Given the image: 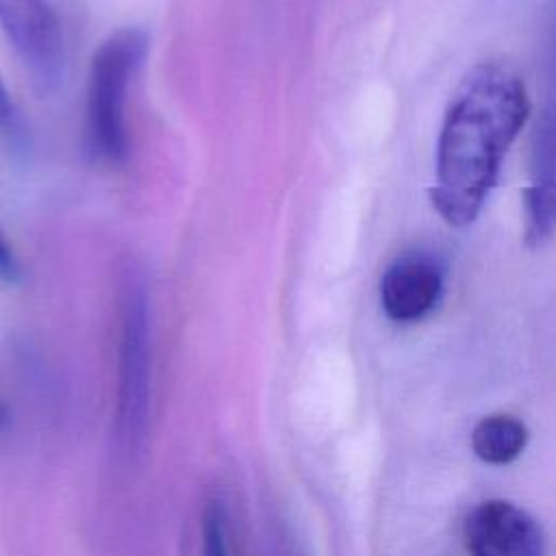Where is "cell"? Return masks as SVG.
Segmentation results:
<instances>
[{"mask_svg":"<svg viewBox=\"0 0 556 556\" xmlns=\"http://www.w3.org/2000/svg\"><path fill=\"white\" fill-rule=\"evenodd\" d=\"M528 113L521 78L502 63H478L460 80L441 124L430 191L447 224L467 226L478 217Z\"/></svg>","mask_w":556,"mask_h":556,"instance_id":"cell-1","label":"cell"},{"mask_svg":"<svg viewBox=\"0 0 556 556\" xmlns=\"http://www.w3.org/2000/svg\"><path fill=\"white\" fill-rule=\"evenodd\" d=\"M148 50V35L137 26L111 33L96 50L87 83L85 137L93 159L117 165L128 152L126 91Z\"/></svg>","mask_w":556,"mask_h":556,"instance_id":"cell-2","label":"cell"},{"mask_svg":"<svg viewBox=\"0 0 556 556\" xmlns=\"http://www.w3.org/2000/svg\"><path fill=\"white\" fill-rule=\"evenodd\" d=\"M150 406V317L146 285L135 269L124 271L119 367H117V437L135 450L146 432Z\"/></svg>","mask_w":556,"mask_h":556,"instance_id":"cell-3","label":"cell"},{"mask_svg":"<svg viewBox=\"0 0 556 556\" xmlns=\"http://www.w3.org/2000/svg\"><path fill=\"white\" fill-rule=\"evenodd\" d=\"M0 28L41 91H52L65 72V39L48 0H0Z\"/></svg>","mask_w":556,"mask_h":556,"instance_id":"cell-4","label":"cell"},{"mask_svg":"<svg viewBox=\"0 0 556 556\" xmlns=\"http://www.w3.org/2000/svg\"><path fill=\"white\" fill-rule=\"evenodd\" d=\"M465 545L471 556H543V532L517 504L486 500L465 521Z\"/></svg>","mask_w":556,"mask_h":556,"instance_id":"cell-5","label":"cell"},{"mask_svg":"<svg viewBox=\"0 0 556 556\" xmlns=\"http://www.w3.org/2000/svg\"><path fill=\"white\" fill-rule=\"evenodd\" d=\"M443 271L424 252H404L380 278V304L389 319L410 324L424 319L439 302Z\"/></svg>","mask_w":556,"mask_h":556,"instance_id":"cell-6","label":"cell"},{"mask_svg":"<svg viewBox=\"0 0 556 556\" xmlns=\"http://www.w3.org/2000/svg\"><path fill=\"white\" fill-rule=\"evenodd\" d=\"M528 443V428L513 415L495 413L482 417L471 430L476 456L489 465L513 463Z\"/></svg>","mask_w":556,"mask_h":556,"instance_id":"cell-7","label":"cell"},{"mask_svg":"<svg viewBox=\"0 0 556 556\" xmlns=\"http://www.w3.org/2000/svg\"><path fill=\"white\" fill-rule=\"evenodd\" d=\"M202 554L204 556H230L226 515L219 502H208L202 515Z\"/></svg>","mask_w":556,"mask_h":556,"instance_id":"cell-8","label":"cell"},{"mask_svg":"<svg viewBox=\"0 0 556 556\" xmlns=\"http://www.w3.org/2000/svg\"><path fill=\"white\" fill-rule=\"evenodd\" d=\"M17 274H20V267H17V261L11 252V248L7 245L2 232H0V278L4 280H17Z\"/></svg>","mask_w":556,"mask_h":556,"instance_id":"cell-9","label":"cell"},{"mask_svg":"<svg viewBox=\"0 0 556 556\" xmlns=\"http://www.w3.org/2000/svg\"><path fill=\"white\" fill-rule=\"evenodd\" d=\"M13 115H15V111H13L11 96H9L7 87H4L2 80H0V126H11Z\"/></svg>","mask_w":556,"mask_h":556,"instance_id":"cell-10","label":"cell"},{"mask_svg":"<svg viewBox=\"0 0 556 556\" xmlns=\"http://www.w3.org/2000/svg\"><path fill=\"white\" fill-rule=\"evenodd\" d=\"M4 421H7V413H4V406L0 404V428L4 426Z\"/></svg>","mask_w":556,"mask_h":556,"instance_id":"cell-11","label":"cell"}]
</instances>
